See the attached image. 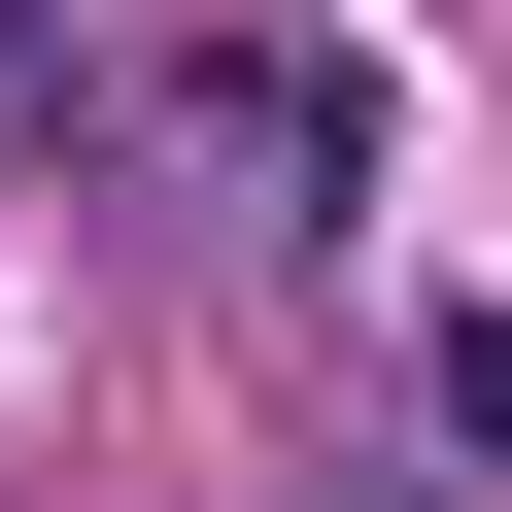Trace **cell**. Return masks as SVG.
Segmentation results:
<instances>
[{
  "instance_id": "2",
  "label": "cell",
  "mask_w": 512,
  "mask_h": 512,
  "mask_svg": "<svg viewBox=\"0 0 512 512\" xmlns=\"http://www.w3.org/2000/svg\"><path fill=\"white\" fill-rule=\"evenodd\" d=\"M444 444H478V478H512V308H444Z\"/></svg>"
},
{
  "instance_id": "1",
  "label": "cell",
  "mask_w": 512,
  "mask_h": 512,
  "mask_svg": "<svg viewBox=\"0 0 512 512\" xmlns=\"http://www.w3.org/2000/svg\"><path fill=\"white\" fill-rule=\"evenodd\" d=\"M171 171H205L239 239H342V205H376V69H342V35H171Z\"/></svg>"
},
{
  "instance_id": "3",
  "label": "cell",
  "mask_w": 512,
  "mask_h": 512,
  "mask_svg": "<svg viewBox=\"0 0 512 512\" xmlns=\"http://www.w3.org/2000/svg\"><path fill=\"white\" fill-rule=\"evenodd\" d=\"M35 103H69V35H35V0H0V137H35Z\"/></svg>"
}]
</instances>
